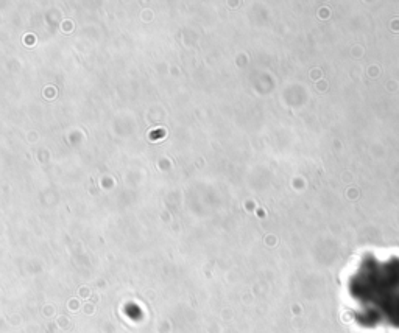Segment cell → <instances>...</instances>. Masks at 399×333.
Masks as SVG:
<instances>
[{
	"instance_id": "6da1fadb",
	"label": "cell",
	"mask_w": 399,
	"mask_h": 333,
	"mask_svg": "<svg viewBox=\"0 0 399 333\" xmlns=\"http://www.w3.org/2000/svg\"><path fill=\"white\" fill-rule=\"evenodd\" d=\"M349 293L366 327L399 330V258L366 257L349 282Z\"/></svg>"
}]
</instances>
